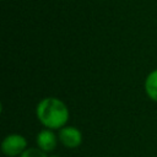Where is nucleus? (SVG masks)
Returning a JSON list of instances; mask_svg holds the SVG:
<instances>
[{"label": "nucleus", "instance_id": "nucleus-1", "mask_svg": "<svg viewBox=\"0 0 157 157\" xmlns=\"http://www.w3.org/2000/svg\"><path fill=\"white\" fill-rule=\"evenodd\" d=\"M36 115L39 123L50 130H60L69 121L67 105L56 97H45L36 107Z\"/></svg>", "mask_w": 157, "mask_h": 157}, {"label": "nucleus", "instance_id": "nucleus-2", "mask_svg": "<svg viewBox=\"0 0 157 157\" xmlns=\"http://www.w3.org/2000/svg\"><path fill=\"white\" fill-rule=\"evenodd\" d=\"M27 148V140L20 134H10L1 142V151L7 157H18Z\"/></svg>", "mask_w": 157, "mask_h": 157}, {"label": "nucleus", "instance_id": "nucleus-3", "mask_svg": "<svg viewBox=\"0 0 157 157\" xmlns=\"http://www.w3.org/2000/svg\"><path fill=\"white\" fill-rule=\"evenodd\" d=\"M58 137H59V142L63 146H65L66 148H76L82 142L81 131L77 128L70 126V125H66V126L61 128L59 130Z\"/></svg>", "mask_w": 157, "mask_h": 157}, {"label": "nucleus", "instance_id": "nucleus-4", "mask_svg": "<svg viewBox=\"0 0 157 157\" xmlns=\"http://www.w3.org/2000/svg\"><path fill=\"white\" fill-rule=\"evenodd\" d=\"M58 142H59V137L50 129H43V130H40L37 134V137H36L37 147H39L45 153L54 151L55 147L58 146Z\"/></svg>", "mask_w": 157, "mask_h": 157}, {"label": "nucleus", "instance_id": "nucleus-5", "mask_svg": "<svg viewBox=\"0 0 157 157\" xmlns=\"http://www.w3.org/2000/svg\"><path fill=\"white\" fill-rule=\"evenodd\" d=\"M145 92L151 101L157 102V69L147 75L145 80Z\"/></svg>", "mask_w": 157, "mask_h": 157}, {"label": "nucleus", "instance_id": "nucleus-6", "mask_svg": "<svg viewBox=\"0 0 157 157\" xmlns=\"http://www.w3.org/2000/svg\"><path fill=\"white\" fill-rule=\"evenodd\" d=\"M18 157H48L44 151H42L39 147H28L22 155Z\"/></svg>", "mask_w": 157, "mask_h": 157}, {"label": "nucleus", "instance_id": "nucleus-7", "mask_svg": "<svg viewBox=\"0 0 157 157\" xmlns=\"http://www.w3.org/2000/svg\"><path fill=\"white\" fill-rule=\"evenodd\" d=\"M49 157H59V156H55V155H54V156H49Z\"/></svg>", "mask_w": 157, "mask_h": 157}]
</instances>
